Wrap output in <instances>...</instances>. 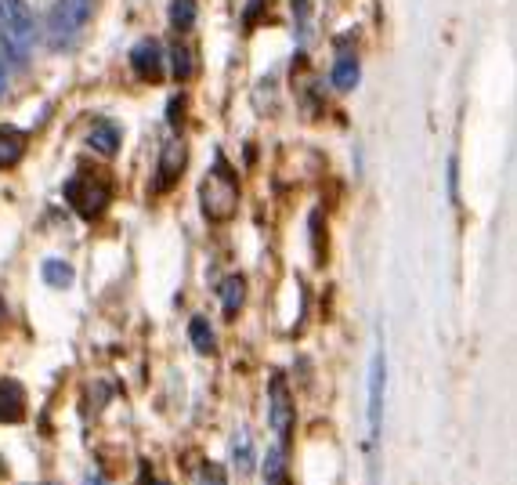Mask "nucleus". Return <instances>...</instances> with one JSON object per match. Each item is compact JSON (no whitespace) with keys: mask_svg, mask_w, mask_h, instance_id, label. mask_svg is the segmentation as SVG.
<instances>
[{"mask_svg":"<svg viewBox=\"0 0 517 485\" xmlns=\"http://www.w3.org/2000/svg\"><path fill=\"white\" fill-rule=\"evenodd\" d=\"M199 207L217 225L235 218V210H239V178H235V171L225 160H217L207 178H203V185H199Z\"/></svg>","mask_w":517,"mask_h":485,"instance_id":"1","label":"nucleus"},{"mask_svg":"<svg viewBox=\"0 0 517 485\" xmlns=\"http://www.w3.org/2000/svg\"><path fill=\"white\" fill-rule=\"evenodd\" d=\"M66 200L73 203L80 218L94 221L98 214H105V207L113 200V189L94 174H76V178L66 181Z\"/></svg>","mask_w":517,"mask_h":485,"instance_id":"2","label":"nucleus"},{"mask_svg":"<svg viewBox=\"0 0 517 485\" xmlns=\"http://www.w3.org/2000/svg\"><path fill=\"white\" fill-rule=\"evenodd\" d=\"M94 15V0H55L51 8V22H47V33H51V44L62 48L80 33V29L91 22Z\"/></svg>","mask_w":517,"mask_h":485,"instance_id":"3","label":"nucleus"},{"mask_svg":"<svg viewBox=\"0 0 517 485\" xmlns=\"http://www.w3.org/2000/svg\"><path fill=\"white\" fill-rule=\"evenodd\" d=\"M0 29L19 44V51L37 44V15L29 11L26 0H0Z\"/></svg>","mask_w":517,"mask_h":485,"instance_id":"4","label":"nucleus"},{"mask_svg":"<svg viewBox=\"0 0 517 485\" xmlns=\"http://www.w3.org/2000/svg\"><path fill=\"white\" fill-rule=\"evenodd\" d=\"M268 417H272L279 449L286 453L290 435H293V420H297V409H293L290 388H286V377H282V373H275V377H272V402H268Z\"/></svg>","mask_w":517,"mask_h":485,"instance_id":"5","label":"nucleus"},{"mask_svg":"<svg viewBox=\"0 0 517 485\" xmlns=\"http://www.w3.org/2000/svg\"><path fill=\"white\" fill-rule=\"evenodd\" d=\"M384 381H387L384 352H376L373 355V370H369V442L380 438V417H384Z\"/></svg>","mask_w":517,"mask_h":485,"instance_id":"6","label":"nucleus"},{"mask_svg":"<svg viewBox=\"0 0 517 485\" xmlns=\"http://www.w3.org/2000/svg\"><path fill=\"white\" fill-rule=\"evenodd\" d=\"M185 142L181 138H170L167 145H163L160 153V171H156V181H152V192H167L174 189V181L181 178V171H185Z\"/></svg>","mask_w":517,"mask_h":485,"instance_id":"7","label":"nucleus"},{"mask_svg":"<svg viewBox=\"0 0 517 485\" xmlns=\"http://www.w3.org/2000/svg\"><path fill=\"white\" fill-rule=\"evenodd\" d=\"M131 66L145 84H160L163 80V51L156 40H138L131 51Z\"/></svg>","mask_w":517,"mask_h":485,"instance_id":"8","label":"nucleus"},{"mask_svg":"<svg viewBox=\"0 0 517 485\" xmlns=\"http://www.w3.org/2000/svg\"><path fill=\"white\" fill-rule=\"evenodd\" d=\"M26 417V388L11 377H0V424H19Z\"/></svg>","mask_w":517,"mask_h":485,"instance_id":"9","label":"nucleus"},{"mask_svg":"<svg viewBox=\"0 0 517 485\" xmlns=\"http://www.w3.org/2000/svg\"><path fill=\"white\" fill-rule=\"evenodd\" d=\"M120 124H113V120H94L91 134H87V145H91L94 153H102V156H116L120 153Z\"/></svg>","mask_w":517,"mask_h":485,"instance_id":"10","label":"nucleus"},{"mask_svg":"<svg viewBox=\"0 0 517 485\" xmlns=\"http://www.w3.org/2000/svg\"><path fill=\"white\" fill-rule=\"evenodd\" d=\"M26 156V134L22 131H0V171H8V167H15V163Z\"/></svg>","mask_w":517,"mask_h":485,"instance_id":"11","label":"nucleus"},{"mask_svg":"<svg viewBox=\"0 0 517 485\" xmlns=\"http://www.w3.org/2000/svg\"><path fill=\"white\" fill-rule=\"evenodd\" d=\"M243 297H246L243 276L225 279V286H221V305H225V315H228V319H235V315H239V308H243Z\"/></svg>","mask_w":517,"mask_h":485,"instance_id":"12","label":"nucleus"},{"mask_svg":"<svg viewBox=\"0 0 517 485\" xmlns=\"http://www.w3.org/2000/svg\"><path fill=\"white\" fill-rule=\"evenodd\" d=\"M188 337H192V348H196L199 355H210L217 348L214 326H210L207 319H192V323H188Z\"/></svg>","mask_w":517,"mask_h":485,"instance_id":"13","label":"nucleus"},{"mask_svg":"<svg viewBox=\"0 0 517 485\" xmlns=\"http://www.w3.org/2000/svg\"><path fill=\"white\" fill-rule=\"evenodd\" d=\"M264 485H290V475H286V453L279 446L268 453L264 460Z\"/></svg>","mask_w":517,"mask_h":485,"instance_id":"14","label":"nucleus"},{"mask_svg":"<svg viewBox=\"0 0 517 485\" xmlns=\"http://www.w3.org/2000/svg\"><path fill=\"white\" fill-rule=\"evenodd\" d=\"M44 283L55 286V290H66V286H73V268L66 261L51 257V261H44Z\"/></svg>","mask_w":517,"mask_h":485,"instance_id":"15","label":"nucleus"},{"mask_svg":"<svg viewBox=\"0 0 517 485\" xmlns=\"http://www.w3.org/2000/svg\"><path fill=\"white\" fill-rule=\"evenodd\" d=\"M170 26L174 29L196 26V0H170Z\"/></svg>","mask_w":517,"mask_h":485,"instance_id":"16","label":"nucleus"},{"mask_svg":"<svg viewBox=\"0 0 517 485\" xmlns=\"http://www.w3.org/2000/svg\"><path fill=\"white\" fill-rule=\"evenodd\" d=\"M333 87H337V91H351V87L358 84V62L355 58H340L337 66H333Z\"/></svg>","mask_w":517,"mask_h":485,"instance_id":"17","label":"nucleus"},{"mask_svg":"<svg viewBox=\"0 0 517 485\" xmlns=\"http://www.w3.org/2000/svg\"><path fill=\"white\" fill-rule=\"evenodd\" d=\"M311 254H315V265H326V225H322V210H311Z\"/></svg>","mask_w":517,"mask_h":485,"instance_id":"18","label":"nucleus"},{"mask_svg":"<svg viewBox=\"0 0 517 485\" xmlns=\"http://www.w3.org/2000/svg\"><path fill=\"white\" fill-rule=\"evenodd\" d=\"M170 62H174V77L178 80H188L192 73H196V58H192V51L188 48H181V44L170 51Z\"/></svg>","mask_w":517,"mask_h":485,"instance_id":"19","label":"nucleus"},{"mask_svg":"<svg viewBox=\"0 0 517 485\" xmlns=\"http://www.w3.org/2000/svg\"><path fill=\"white\" fill-rule=\"evenodd\" d=\"M170 113H167V120H170V127H178L181 120H185V98H170V105H167Z\"/></svg>","mask_w":517,"mask_h":485,"instance_id":"20","label":"nucleus"},{"mask_svg":"<svg viewBox=\"0 0 517 485\" xmlns=\"http://www.w3.org/2000/svg\"><path fill=\"white\" fill-rule=\"evenodd\" d=\"M235 467H239V471H250V442H239V446H235Z\"/></svg>","mask_w":517,"mask_h":485,"instance_id":"21","label":"nucleus"},{"mask_svg":"<svg viewBox=\"0 0 517 485\" xmlns=\"http://www.w3.org/2000/svg\"><path fill=\"white\" fill-rule=\"evenodd\" d=\"M8 95V66H4V62H0V98Z\"/></svg>","mask_w":517,"mask_h":485,"instance_id":"22","label":"nucleus"},{"mask_svg":"<svg viewBox=\"0 0 517 485\" xmlns=\"http://www.w3.org/2000/svg\"><path fill=\"white\" fill-rule=\"evenodd\" d=\"M207 485H225V482H221V475H217V467H210V471H207Z\"/></svg>","mask_w":517,"mask_h":485,"instance_id":"23","label":"nucleus"},{"mask_svg":"<svg viewBox=\"0 0 517 485\" xmlns=\"http://www.w3.org/2000/svg\"><path fill=\"white\" fill-rule=\"evenodd\" d=\"M293 11H301V19L308 15V0H293Z\"/></svg>","mask_w":517,"mask_h":485,"instance_id":"24","label":"nucleus"},{"mask_svg":"<svg viewBox=\"0 0 517 485\" xmlns=\"http://www.w3.org/2000/svg\"><path fill=\"white\" fill-rule=\"evenodd\" d=\"M4 315H8V308H4V301H0V319H4Z\"/></svg>","mask_w":517,"mask_h":485,"instance_id":"25","label":"nucleus"},{"mask_svg":"<svg viewBox=\"0 0 517 485\" xmlns=\"http://www.w3.org/2000/svg\"><path fill=\"white\" fill-rule=\"evenodd\" d=\"M87 485H105V482H102V478H91V482H87Z\"/></svg>","mask_w":517,"mask_h":485,"instance_id":"26","label":"nucleus"},{"mask_svg":"<svg viewBox=\"0 0 517 485\" xmlns=\"http://www.w3.org/2000/svg\"><path fill=\"white\" fill-rule=\"evenodd\" d=\"M145 485H170V482H160V478H156V482H145Z\"/></svg>","mask_w":517,"mask_h":485,"instance_id":"27","label":"nucleus"},{"mask_svg":"<svg viewBox=\"0 0 517 485\" xmlns=\"http://www.w3.org/2000/svg\"><path fill=\"white\" fill-rule=\"evenodd\" d=\"M0 478H4V460H0Z\"/></svg>","mask_w":517,"mask_h":485,"instance_id":"28","label":"nucleus"}]
</instances>
